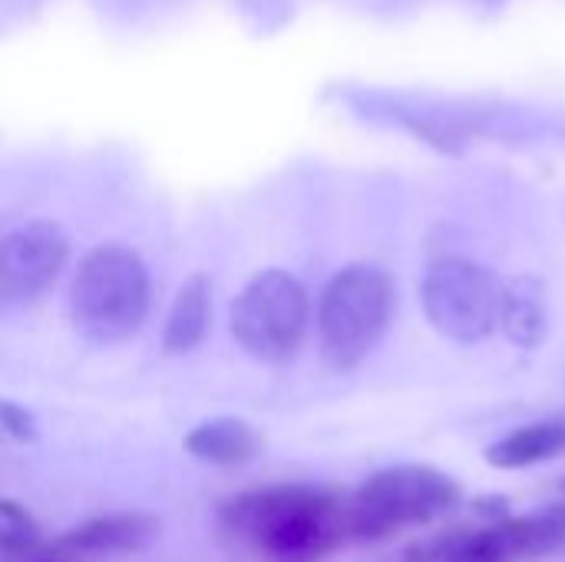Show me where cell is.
<instances>
[{"instance_id":"obj_3","label":"cell","mask_w":565,"mask_h":562,"mask_svg":"<svg viewBox=\"0 0 565 562\" xmlns=\"http://www.w3.org/2000/svg\"><path fill=\"white\" fill-rule=\"evenodd\" d=\"M394 278L367 262L344 265L321 291L318 341L334 371H354L387 335L394 321Z\"/></svg>"},{"instance_id":"obj_5","label":"cell","mask_w":565,"mask_h":562,"mask_svg":"<svg viewBox=\"0 0 565 562\" xmlns=\"http://www.w3.org/2000/svg\"><path fill=\"white\" fill-rule=\"evenodd\" d=\"M308 318L305 285L281 268H265L248 278L228 311L235 341L262 364H288L305 341Z\"/></svg>"},{"instance_id":"obj_7","label":"cell","mask_w":565,"mask_h":562,"mask_svg":"<svg viewBox=\"0 0 565 562\" xmlns=\"http://www.w3.org/2000/svg\"><path fill=\"white\" fill-rule=\"evenodd\" d=\"M565 543V507L503 517L483 530H450L407 553V562H530Z\"/></svg>"},{"instance_id":"obj_2","label":"cell","mask_w":565,"mask_h":562,"mask_svg":"<svg viewBox=\"0 0 565 562\" xmlns=\"http://www.w3.org/2000/svg\"><path fill=\"white\" fill-rule=\"evenodd\" d=\"M152 301L146 262L116 242L96 245L83 255L70 285L73 328L96 344H119L132 338Z\"/></svg>"},{"instance_id":"obj_1","label":"cell","mask_w":565,"mask_h":562,"mask_svg":"<svg viewBox=\"0 0 565 562\" xmlns=\"http://www.w3.org/2000/svg\"><path fill=\"white\" fill-rule=\"evenodd\" d=\"M222 540L262 562H321L354 540L351 497L321 484H275L218 510Z\"/></svg>"},{"instance_id":"obj_6","label":"cell","mask_w":565,"mask_h":562,"mask_svg":"<svg viewBox=\"0 0 565 562\" xmlns=\"http://www.w3.org/2000/svg\"><path fill=\"white\" fill-rule=\"evenodd\" d=\"M500 278L473 258H440L427 268L420 305L434 331L454 344H477L500 328Z\"/></svg>"},{"instance_id":"obj_10","label":"cell","mask_w":565,"mask_h":562,"mask_svg":"<svg viewBox=\"0 0 565 562\" xmlns=\"http://www.w3.org/2000/svg\"><path fill=\"white\" fill-rule=\"evenodd\" d=\"M185 454L212 467H242L262 454V434L238 417H212L185 434Z\"/></svg>"},{"instance_id":"obj_4","label":"cell","mask_w":565,"mask_h":562,"mask_svg":"<svg viewBox=\"0 0 565 562\" xmlns=\"http://www.w3.org/2000/svg\"><path fill=\"white\" fill-rule=\"evenodd\" d=\"M463 487L447 470L427 464H397L371 474L351 494L354 540H387L401 530L427 527L460 507Z\"/></svg>"},{"instance_id":"obj_11","label":"cell","mask_w":565,"mask_h":562,"mask_svg":"<svg viewBox=\"0 0 565 562\" xmlns=\"http://www.w3.org/2000/svg\"><path fill=\"white\" fill-rule=\"evenodd\" d=\"M565 454V421L563 417H550V421H533L523 424L516 431H510L507 437H500L497 444L487 447V464L497 470H526L546 460H556Z\"/></svg>"},{"instance_id":"obj_14","label":"cell","mask_w":565,"mask_h":562,"mask_svg":"<svg viewBox=\"0 0 565 562\" xmlns=\"http://www.w3.org/2000/svg\"><path fill=\"white\" fill-rule=\"evenodd\" d=\"M0 562H73V556L40 543L30 517L17 503L0 500Z\"/></svg>"},{"instance_id":"obj_8","label":"cell","mask_w":565,"mask_h":562,"mask_svg":"<svg viewBox=\"0 0 565 562\" xmlns=\"http://www.w3.org/2000/svg\"><path fill=\"white\" fill-rule=\"evenodd\" d=\"M70 238L56 222H26L0 238V308L36 301L63 272Z\"/></svg>"},{"instance_id":"obj_13","label":"cell","mask_w":565,"mask_h":562,"mask_svg":"<svg viewBox=\"0 0 565 562\" xmlns=\"http://www.w3.org/2000/svg\"><path fill=\"white\" fill-rule=\"evenodd\" d=\"M546 291L533 275H520L503 285L500 298V328L520 348H540L546 338Z\"/></svg>"},{"instance_id":"obj_12","label":"cell","mask_w":565,"mask_h":562,"mask_svg":"<svg viewBox=\"0 0 565 562\" xmlns=\"http://www.w3.org/2000/svg\"><path fill=\"white\" fill-rule=\"evenodd\" d=\"M212 325V285L202 272H195L192 278H185V285L179 288L166 328H162V351L166 354H189L195 351Z\"/></svg>"},{"instance_id":"obj_9","label":"cell","mask_w":565,"mask_h":562,"mask_svg":"<svg viewBox=\"0 0 565 562\" xmlns=\"http://www.w3.org/2000/svg\"><path fill=\"white\" fill-rule=\"evenodd\" d=\"M162 533V523L152 513H109L96 517L60 540V550L79 556H126L149 550Z\"/></svg>"},{"instance_id":"obj_15","label":"cell","mask_w":565,"mask_h":562,"mask_svg":"<svg viewBox=\"0 0 565 562\" xmlns=\"http://www.w3.org/2000/svg\"><path fill=\"white\" fill-rule=\"evenodd\" d=\"M0 427H3L10 437H17V441H36V424H33V417H30L23 407H17L13 401H0Z\"/></svg>"}]
</instances>
